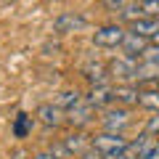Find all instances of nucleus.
I'll list each match as a JSON object with an SVG mask.
<instances>
[{
  "mask_svg": "<svg viewBox=\"0 0 159 159\" xmlns=\"http://www.w3.org/2000/svg\"><path fill=\"white\" fill-rule=\"evenodd\" d=\"M127 143H130V141H127L122 133H106V130H103L101 135H93L90 146L96 148L103 159H117L119 154L127 148Z\"/></svg>",
  "mask_w": 159,
  "mask_h": 159,
  "instance_id": "1",
  "label": "nucleus"
},
{
  "mask_svg": "<svg viewBox=\"0 0 159 159\" xmlns=\"http://www.w3.org/2000/svg\"><path fill=\"white\" fill-rule=\"evenodd\" d=\"M130 125V109L127 106H109V109H103V117H101V127L106 133H122L125 127Z\"/></svg>",
  "mask_w": 159,
  "mask_h": 159,
  "instance_id": "2",
  "label": "nucleus"
},
{
  "mask_svg": "<svg viewBox=\"0 0 159 159\" xmlns=\"http://www.w3.org/2000/svg\"><path fill=\"white\" fill-rule=\"evenodd\" d=\"M127 29L119 27V24H106V27H98L93 32V43L98 48H119L122 45V40H125Z\"/></svg>",
  "mask_w": 159,
  "mask_h": 159,
  "instance_id": "3",
  "label": "nucleus"
},
{
  "mask_svg": "<svg viewBox=\"0 0 159 159\" xmlns=\"http://www.w3.org/2000/svg\"><path fill=\"white\" fill-rule=\"evenodd\" d=\"M34 119L45 127H61L66 122V111L58 103H40L37 111H34Z\"/></svg>",
  "mask_w": 159,
  "mask_h": 159,
  "instance_id": "4",
  "label": "nucleus"
},
{
  "mask_svg": "<svg viewBox=\"0 0 159 159\" xmlns=\"http://www.w3.org/2000/svg\"><path fill=\"white\" fill-rule=\"evenodd\" d=\"M135 69H138V58L125 56V53H122V58H114L109 64V74L114 80H122V82H133L135 80Z\"/></svg>",
  "mask_w": 159,
  "mask_h": 159,
  "instance_id": "5",
  "label": "nucleus"
},
{
  "mask_svg": "<svg viewBox=\"0 0 159 159\" xmlns=\"http://www.w3.org/2000/svg\"><path fill=\"white\" fill-rule=\"evenodd\" d=\"M85 101L90 103L96 111H103V109H109L114 103V88H109V85H93L90 90H88Z\"/></svg>",
  "mask_w": 159,
  "mask_h": 159,
  "instance_id": "6",
  "label": "nucleus"
},
{
  "mask_svg": "<svg viewBox=\"0 0 159 159\" xmlns=\"http://www.w3.org/2000/svg\"><path fill=\"white\" fill-rule=\"evenodd\" d=\"M88 27V19L80 16V13H61V16L53 19V29L58 34H69V32H80V29Z\"/></svg>",
  "mask_w": 159,
  "mask_h": 159,
  "instance_id": "7",
  "label": "nucleus"
},
{
  "mask_svg": "<svg viewBox=\"0 0 159 159\" xmlns=\"http://www.w3.org/2000/svg\"><path fill=\"white\" fill-rule=\"evenodd\" d=\"M93 111H96V109H93L88 101H80L77 106L66 109V122H69V125H74V127H88L93 119H96V117H93Z\"/></svg>",
  "mask_w": 159,
  "mask_h": 159,
  "instance_id": "8",
  "label": "nucleus"
},
{
  "mask_svg": "<svg viewBox=\"0 0 159 159\" xmlns=\"http://www.w3.org/2000/svg\"><path fill=\"white\" fill-rule=\"evenodd\" d=\"M61 141H64V146L69 148L72 157H82V154L90 148V141H93V138L88 135V133H82V127H77L74 133H69V135L61 138Z\"/></svg>",
  "mask_w": 159,
  "mask_h": 159,
  "instance_id": "9",
  "label": "nucleus"
},
{
  "mask_svg": "<svg viewBox=\"0 0 159 159\" xmlns=\"http://www.w3.org/2000/svg\"><path fill=\"white\" fill-rule=\"evenodd\" d=\"M138 90L141 88L135 85V82H122V85L114 88V103H119V106H138Z\"/></svg>",
  "mask_w": 159,
  "mask_h": 159,
  "instance_id": "10",
  "label": "nucleus"
},
{
  "mask_svg": "<svg viewBox=\"0 0 159 159\" xmlns=\"http://www.w3.org/2000/svg\"><path fill=\"white\" fill-rule=\"evenodd\" d=\"M32 127H34V117L32 114H16L13 117V125H11V133H13V138H19V141H24V138H29L32 135Z\"/></svg>",
  "mask_w": 159,
  "mask_h": 159,
  "instance_id": "11",
  "label": "nucleus"
},
{
  "mask_svg": "<svg viewBox=\"0 0 159 159\" xmlns=\"http://www.w3.org/2000/svg\"><path fill=\"white\" fill-rule=\"evenodd\" d=\"M146 45H148L146 37H141V34H135V32H127L119 48H122V53H125V56H135V58H138V56L143 53V48H146Z\"/></svg>",
  "mask_w": 159,
  "mask_h": 159,
  "instance_id": "12",
  "label": "nucleus"
},
{
  "mask_svg": "<svg viewBox=\"0 0 159 159\" xmlns=\"http://www.w3.org/2000/svg\"><path fill=\"white\" fill-rule=\"evenodd\" d=\"M130 32H135V34H141V37H151L154 32H159V16H141V19H135V21L130 24Z\"/></svg>",
  "mask_w": 159,
  "mask_h": 159,
  "instance_id": "13",
  "label": "nucleus"
},
{
  "mask_svg": "<svg viewBox=\"0 0 159 159\" xmlns=\"http://www.w3.org/2000/svg\"><path fill=\"white\" fill-rule=\"evenodd\" d=\"M85 80L93 85H109V80H111V74H109V66H103V64H88L85 66Z\"/></svg>",
  "mask_w": 159,
  "mask_h": 159,
  "instance_id": "14",
  "label": "nucleus"
},
{
  "mask_svg": "<svg viewBox=\"0 0 159 159\" xmlns=\"http://www.w3.org/2000/svg\"><path fill=\"white\" fill-rule=\"evenodd\" d=\"M138 106L148 111H159V88H141L138 90Z\"/></svg>",
  "mask_w": 159,
  "mask_h": 159,
  "instance_id": "15",
  "label": "nucleus"
},
{
  "mask_svg": "<svg viewBox=\"0 0 159 159\" xmlns=\"http://www.w3.org/2000/svg\"><path fill=\"white\" fill-rule=\"evenodd\" d=\"M80 101H85V96H82V93H80V90H64L61 96H58V101H56V103H58V106L64 109V111H66V109L77 106Z\"/></svg>",
  "mask_w": 159,
  "mask_h": 159,
  "instance_id": "16",
  "label": "nucleus"
},
{
  "mask_svg": "<svg viewBox=\"0 0 159 159\" xmlns=\"http://www.w3.org/2000/svg\"><path fill=\"white\" fill-rule=\"evenodd\" d=\"M141 61H148V64H157L159 66V45H146L143 48V53H141Z\"/></svg>",
  "mask_w": 159,
  "mask_h": 159,
  "instance_id": "17",
  "label": "nucleus"
},
{
  "mask_svg": "<svg viewBox=\"0 0 159 159\" xmlns=\"http://www.w3.org/2000/svg\"><path fill=\"white\" fill-rule=\"evenodd\" d=\"M48 151H51L56 159H72V154H69V148L64 146V141H56V143H51V148H48Z\"/></svg>",
  "mask_w": 159,
  "mask_h": 159,
  "instance_id": "18",
  "label": "nucleus"
},
{
  "mask_svg": "<svg viewBox=\"0 0 159 159\" xmlns=\"http://www.w3.org/2000/svg\"><path fill=\"white\" fill-rule=\"evenodd\" d=\"M141 11H143V16H159V0H143Z\"/></svg>",
  "mask_w": 159,
  "mask_h": 159,
  "instance_id": "19",
  "label": "nucleus"
},
{
  "mask_svg": "<svg viewBox=\"0 0 159 159\" xmlns=\"http://www.w3.org/2000/svg\"><path fill=\"white\" fill-rule=\"evenodd\" d=\"M133 0H103V6H106V11H122L125 6H130Z\"/></svg>",
  "mask_w": 159,
  "mask_h": 159,
  "instance_id": "20",
  "label": "nucleus"
},
{
  "mask_svg": "<svg viewBox=\"0 0 159 159\" xmlns=\"http://www.w3.org/2000/svg\"><path fill=\"white\" fill-rule=\"evenodd\" d=\"M146 133H148V135H159V111L146 122Z\"/></svg>",
  "mask_w": 159,
  "mask_h": 159,
  "instance_id": "21",
  "label": "nucleus"
},
{
  "mask_svg": "<svg viewBox=\"0 0 159 159\" xmlns=\"http://www.w3.org/2000/svg\"><path fill=\"white\" fill-rule=\"evenodd\" d=\"M143 159H159V146H154L151 151H146V154H143Z\"/></svg>",
  "mask_w": 159,
  "mask_h": 159,
  "instance_id": "22",
  "label": "nucleus"
},
{
  "mask_svg": "<svg viewBox=\"0 0 159 159\" xmlns=\"http://www.w3.org/2000/svg\"><path fill=\"white\" fill-rule=\"evenodd\" d=\"M32 159H56V157H53L51 151H40V154H34Z\"/></svg>",
  "mask_w": 159,
  "mask_h": 159,
  "instance_id": "23",
  "label": "nucleus"
},
{
  "mask_svg": "<svg viewBox=\"0 0 159 159\" xmlns=\"http://www.w3.org/2000/svg\"><path fill=\"white\" fill-rule=\"evenodd\" d=\"M133 3H143V0H133Z\"/></svg>",
  "mask_w": 159,
  "mask_h": 159,
  "instance_id": "24",
  "label": "nucleus"
},
{
  "mask_svg": "<svg viewBox=\"0 0 159 159\" xmlns=\"http://www.w3.org/2000/svg\"><path fill=\"white\" fill-rule=\"evenodd\" d=\"M72 159H80V157H72Z\"/></svg>",
  "mask_w": 159,
  "mask_h": 159,
  "instance_id": "25",
  "label": "nucleus"
},
{
  "mask_svg": "<svg viewBox=\"0 0 159 159\" xmlns=\"http://www.w3.org/2000/svg\"><path fill=\"white\" fill-rule=\"evenodd\" d=\"M157 146H159V143H157Z\"/></svg>",
  "mask_w": 159,
  "mask_h": 159,
  "instance_id": "26",
  "label": "nucleus"
}]
</instances>
